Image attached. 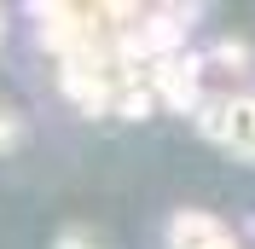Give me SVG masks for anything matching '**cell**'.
Masks as SVG:
<instances>
[{"label": "cell", "mask_w": 255, "mask_h": 249, "mask_svg": "<svg viewBox=\"0 0 255 249\" xmlns=\"http://www.w3.org/2000/svg\"><path fill=\"white\" fill-rule=\"evenodd\" d=\"M151 93H157V105L180 110V116H197L203 110V52H174V58L151 64Z\"/></svg>", "instance_id": "1"}, {"label": "cell", "mask_w": 255, "mask_h": 249, "mask_svg": "<svg viewBox=\"0 0 255 249\" xmlns=\"http://www.w3.org/2000/svg\"><path fill=\"white\" fill-rule=\"evenodd\" d=\"M168 249H238V238L203 209H180L168 220Z\"/></svg>", "instance_id": "2"}, {"label": "cell", "mask_w": 255, "mask_h": 249, "mask_svg": "<svg viewBox=\"0 0 255 249\" xmlns=\"http://www.w3.org/2000/svg\"><path fill=\"white\" fill-rule=\"evenodd\" d=\"M209 64H221V70H232V76H244V70L255 64V52H250V47H238V41H221Z\"/></svg>", "instance_id": "3"}, {"label": "cell", "mask_w": 255, "mask_h": 249, "mask_svg": "<svg viewBox=\"0 0 255 249\" xmlns=\"http://www.w3.org/2000/svg\"><path fill=\"white\" fill-rule=\"evenodd\" d=\"M17 145H23V116L0 105V156H6V151H17Z\"/></svg>", "instance_id": "4"}, {"label": "cell", "mask_w": 255, "mask_h": 249, "mask_svg": "<svg viewBox=\"0 0 255 249\" xmlns=\"http://www.w3.org/2000/svg\"><path fill=\"white\" fill-rule=\"evenodd\" d=\"M52 249H99V244H93V238H87V232H64V238H58V244H52Z\"/></svg>", "instance_id": "5"}]
</instances>
